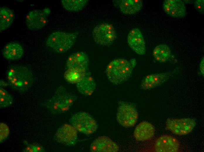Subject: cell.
I'll use <instances>...</instances> for the list:
<instances>
[{"label":"cell","instance_id":"cell-1","mask_svg":"<svg viewBox=\"0 0 204 152\" xmlns=\"http://www.w3.org/2000/svg\"><path fill=\"white\" fill-rule=\"evenodd\" d=\"M8 84L13 89L21 92L28 90L33 82L32 73L26 66L18 65L13 66L7 73Z\"/></svg>","mask_w":204,"mask_h":152},{"label":"cell","instance_id":"cell-2","mask_svg":"<svg viewBox=\"0 0 204 152\" xmlns=\"http://www.w3.org/2000/svg\"><path fill=\"white\" fill-rule=\"evenodd\" d=\"M136 63L134 59L130 62L120 58L112 61L108 64L106 70L108 79L116 85L125 82L130 77Z\"/></svg>","mask_w":204,"mask_h":152},{"label":"cell","instance_id":"cell-3","mask_svg":"<svg viewBox=\"0 0 204 152\" xmlns=\"http://www.w3.org/2000/svg\"><path fill=\"white\" fill-rule=\"evenodd\" d=\"M77 32L68 33L57 31L51 34L47 38V46L55 52L62 53L70 49L74 45L78 35Z\"/></svg>","mask_w":204,"mask_h":152},{"label":"cell","instance_id":"cell-4","mask_svg":"<svg viewBox=\"0 0 204 152\" xmlns=\"http://www.w3.org/2000/svg\"><path fill=\"white\" fill-rule=\"evenodd\" d=\"M76 99L75 95L67 93L64 88L60 87L47 102V106L53 113H62L69 110Z\"/></svg>","mask_w":204,"mask_h":152},{"label":"cell","instance_id":"cell-5","mask_svg":"<svg viewBox=\"0 0 204 152\" xmlns=\"http://www.w3.org/2000/svg\"><path fill=\"white\" fill-rule=\"evenodd\" d=\"M69 122L77 131L87 135L93 133L98 128L95 120L85 112L75 113L71 118Z\"/></svg>","mask_w":204,"mask_h":152},{"label":"cell","instance_id":"cell-6","mask_svg":"<svg viewBox=\"0 0 204 152\" xmlns=\"http://www.w3.org/2000/svg\"><path fill=\"white\" fill-rule=\"evenodd\" d=\"M92 35L96 43L103 46L111 44L116 37L113 26L107 23H101L95 26L93 30Z\"/></svg>","mask_w":204,"mask_h":152},{"label":"cell","instance_id":"cell-7","mask_svg":"<svg viewBox=\"0 0 204 152\" xmlns=\"http://www.w3.org/2000/svg\"><path fill=\"white\" fill-rule=\"evenodd\" d=\"M138 118V113L133 106L125 102L119 104L116 118L121 125L126 128L132 127L137 122Z\"/></svg>","mask_w":204,"mask_h":152},{"label":"cell","instance_id":"cell-8","mask_svg":"<svg viewBox=\"0 0 204 152\" xmlns=\"http://www.w3.org/2000/svg\"><path fill=\"white\" fill-rule=\"evenodd\" d=\"M196 125L193 119L168 118L166 123V129L176 135H182L191 132Z\"/></svg>","mask_w":204,"mask_h":152},{"label":"cell","instance_id":"cell-9","mask_svg":"<svg viewBox=\"0 0 204 152\" xmlns=\"http://www.w3.org/2000/svg\"><path fill=\"white\" fill-rule=\"evenodd\" d=\"M51 12L48 8L43 9L32 10L28 13L25 19V23L30 30H36L44 27L48 21V17Z\"/></svg>","mask_w":204,"mask_h":152},{"label":"cell","instance_id":"cell-10","mask_svg":"<svg viewBox=\"0 0 204 152\" xmlns=\"http://www.w3.org/2000/svg\"><path fill=\"white\" fill-rule=\"evenodd\" d=\"M55 139L58 142L67 146L75 145L77 141L76 130L72 126L64 124L61 126L57 131Z\"/></svg>","mask_w":204,"mask_h":152},{"label":"cell","instance_id":"cell-11","mask_svg":"<svg viewBox=\"0 0 204 152\" xmlns=\"http://www.w3.org/2000/svg\"><path fill=\"white\" fill-rule=\"evenodd\" d=\"M178 141L173 136L168 135H162L155 142L154 151L157 152H176L179 151Z\"/></svg>","mask_w":204,"mask_h":152},{"label":"cell","instance_id":"cell-12","mask_svg":"<svg viewBox=\"0 0 204 152\" xmlns=\"http://www.w3.org/2000/svg\"><path fill=\"white\" fill-rule=\"evenodd\" d=\"M119 151L117 144L109 137L105 136L96 138L90 148V151L93 152H117Z\"/></svg>","mask_w":204,"mask_h":152},{"label":"cell","instance_id":"cell-13","mask_svg":"<svg viewBox=\"0 0 204 152\" xmlns=\"http://www.w3.org/2000/svg\"><path fill=\"white\" fill-rule=\"evenodd\" d=\"M175 72L147 75L142 81L141 88L144 90H148L160 85L167 81Z\"/></svg>","mask_w":204,"mask_h":152},{"label":"cell","instance_id":"cell-14","mask_svg":"<svg viewBox=\"0 0 204 152\" xmlns=\"http://www.w3.org/2000/svg\"><path fill=\"white\" fill-rule=\"evenodd\" d=\"M165 12L169 16L176 18L184 17L186 13L185 5L181 0H165L163 3Z\"/></svg>","mask_w":204,"mask_h":152},{"label":"cell","instance_id":"cell-15","mask_svg":"<svg viewBox=\"0 0 204 152\" xmlns=\"http://www.w3.org/2000/svg\"><path fill=\"white\" fill-rule=\"evenodd\" d=\"M127 42L129 46L136 53L141 55L145 54V44L140 31L137 28L132 29L128 34Z\"/></svg>","mask_w":204,"mask_h":152},{"label":"cell","instance_id":"cell-16","mask_svg":"<svg viewBox=\"0 0 204 152\" xmlns=\"http://www.w3.org/2000/svg\"><path fill=\"white\" fill-rule=\"evenodd\" d=\"M89 64L88 55L84 52L73 53L69 57L66 63L67 68L86 70Z\"/></svg>","mask_w":204,"mask_h":152},{"label":"cell","instance_id":"cell-17","mask_svg":"<svg viewBox=\"0 0 204 152\" xmlns=\"http://www.w3.org/2000/svg\"><path fill=\"white\" fill-rule=\"evenodd\" d=\"M154 126L147 121H143L136 127L134 133L135 139L138 141H144L151 139L155 134Z\"/></svg>","mask_w":204,"mask_h":152},{"label":"cell","instance_id":"cell-18","mask_svg":"<svg viewBox=\"0 0 204 152\" xmlns=\"http://www.w3.org/2000/svg\"><path fill=\"white\" fill-rule=\"evenodd\" d=\"M23 53L22 46L19 44L14 42L7 44L2 51V54L4 57L10 60L19 59L23 56Z\"/></svg>","mask_w":204,"mask_h":152},{"label":"cell","instance_id":"cell-19","mask_svg":"<svg viewBox=\"0 0 204 152\" xmlns=\"http://www.w3.org/2000/svg\"><path fill=\"white\" fill-rule=\"evenodd\" d=\"M96 86L94 79L88 72H86L84 77L76 84L78 91L86 96L92 94L95 89Z\"/></svg>","mask_w":204,"mask_h":152},{"label":"cell","instance_id":"cell-20","mask_svg":"<svg viewBox=\"0 0 204 152\" xmlns=\"http://www.w3.org/2000/svg\"><path fill=\"white\" fill-rule=\"evenodd\" d=\"M153 56L156 60L162 63L170 61L172 54L169 47L165 44H161L157 46L154 49Z\"/></svg>","mask_w":204,"mask_h":152},{"label":"cell","instance_id":"cell-21","mask_svg":"<svg viewBox=\"0 0 204 152\" xmlns=\"http://www.w3.org/2000/svg\"><path fill=\"white\" fill-rule=\"evenodd\" d=\"M142 6V1L140 0H122L120 5V9L123 13L132 14L140 11Z\"/></svg>","mask_w":204,"mask_h":152},{"label":"cell","instance_id":"cell-22","mask_svg":"<svg viewBox=\"0 0 204 152\" xmlns=\"http://www.w3.org/2000/svg\"><path fill=\"white\" fill-rule=\"evenodd\" d=\"M15 14L11 9L6 7L0 8V30L2 31L12 24L15 19Z\"/></svg>","mask_w":204,"mask_h":152},{"label":"cell","instance_id":"cell-23","mask_svg":"<svg viewBox=\"0 0 204 152\" xmlns=\"http://www.w3.org/2000/svg\"><path fill=\"white\" fill-rule=\"evenodd\" d=\"M86 71L84 70L68 68L64 73V77L69 83L77 84L85 75Z\"/></svg>","mask_w":204,"mask_h":152},{"label":"cell","instance_id":"cell-24","mask_svg":"<svg viewBox=\"0 0 204 152\" xmlns=\"http://www.w3.org/2000/svg\"><path fill=\"white\" fill-rule=\"evenodd\" d=\"M87 0H63L62 5L67 10L72 11H77L82 10L87 3Z\"/></svg>","mask_w":204,"mask_h":152},{"label":"cell","instance_id":"cell-25","mask_svg":"<svg viewBox=\"0 0 204 152\" xmlns=\"http://www.w3.org/2000/svg\"><path fill=\"white\" fill-rule=\"evenodd\" d=\"M13 102L11 95L3 88H0V107L1 108L10 106Z\"/></svg>","mask_w":204,"mask_h":152},{"label":"cell","instance_id":"cell-26","mask_svg":"<svg viewBox=\"0 0 204 152\" xmlns=\"http://www.w3.org/2000/svg\"><path fill=\"white\" fill-rule=\"evenodd\" d=\"M9 130L7 126L2 123H0V142L4 141L8 135Z\"/></svg>","mask_w":204,"mask_h":152},{"label":"cell","instance_id":"cell-27","mask_svg":"<svg viewBox=\"0 0 204 152\" xmlns=\"http://www.w3.org/2000/svg\"><path fill=\"white\" fill-rule=\"evenodd\" d=\"M194 7L196 11L201 14L204 13V0H197L194 2Z\"/></svg>","mask_w":204,"mask_h":152},{"label":"cell","instance_id":"cell-28","mask_svg":"<svg viewBox=\"0 0 204 152\" xmlns=\"http://www.w3.org/2000/svg\"><path fill=\"white\" fill-rule=\"evenodd\" d=\"M23 151L25 152H35L34 145H28Z\"/></svg>","mask_w":204,"mask_h":152},{"label":"cell","instance_id":"cell-29","mask_svg":"<svg viewBox=\"0 0 204 152\" xmlns=\"http://www.w3.org/2000/svg\"><path fill=\"white\" fill-rule=\"evenodd\" d=\"M35 152H42L44 151L42 146L38 144L34 145Z\"/></svg>","mask_w":204,"mask_h":152},{"label":"cell","instance_id":"cell-30","mask_svg":"<svg viewBox=\"0 0 204 152\" xmlns=\"http://www.w3.org/2000/svg\"><path fill=\"white\" fill-rule=\"evenodd\" d=\"M204 58L201 60L200 65V70L201 74L204 76Z\"/></svg>","mask_w":204,"mask_h":152},{"label":"cell","instance_id":"cell-31","mask_svg":"<svg viewBox=\"0 0 204 152\" xmlns=\"http://www.w3.org/2000/svg\"><path fill=\"white\" fill-rule=\"evenodd\" d=\"M7 85L5 84V83L2 80L0 81V87H2L3 86H6Z\"/></svg>","mask_w":204,"mask_h":152}]
</instances>
